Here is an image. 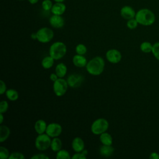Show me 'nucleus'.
<instances>
[{
    "mask_svg": "<svg viewBox=\"0 0 159 159\" xmlns=\"http://www.w3.org/2000/svg\"><path fill=\"white\" fill-rule=\"evenodd\" d=\"M135 19L139 24L143 26H150L154 24L156 17L154 12L148 8H142L136 12Z\"/></svg>",
    "mask_w": 159,
    "mask_h": 159,
    "instance_id": "f257e3e1",
    "label": "nucleus"
},
{
    "mask_svg": "<svg viewBox=\"0 0 159 159\" xmlns=\"http://www.w3.org/2000/svg\"><path fill=\"white\" fill-rule=\"evenodd\" d=\"M105 62L101 57H95L88 61L86 70L88 73L93 76L100 75L104 71Z\"/></svg>",
    "mask_w": 159,
    "mask_h": 159,
    "instance_id": "f03ea898",
    "label": "nucleus"
},
{
    "mask_svg": "<svg viewBox=\"0 0 159 159\" xmlns=\"http://www.w3.org/2000/svg\"><path fill=\"white\" fill-rule=\"evenodd\" d=\"M67 48L65 43L60 41L53 43L49 48V55L55 60L62 58L66 53Z\"/></svg>",
    "mask_w": 159,
    "mask_h": 159,
    "instance_id": "7ed1b4c3",
    "label": "nucleus"
},
{
    "mask_svg": "<svg viewBox=\"0 0 159 159\" xmlns=\"http://www.w3.org/2000/svg\"><path fill=\"white\" fill-rule=\"evenodd\" d=\"M109 124L105 118H98L96 119L91 125V132L96 135H99L101 134L106 132L109 128Z\"/></svg>",
    "mask_w": 159,
    "mask_h": 159,
    "instance_id": "20e7f679",
    "label": "nucleus"
},
{
    "mask_svg": "<svg viewBox=\"0 0 159 159\" xmlns=\"http://www.w3.org/2000/svg\"><path fill=\"white\" fill-rule=\"evenodd\" d=\"M52 139L46 133L38 134L35 140V146L38 150L45 151L50 147Z\"/></svg>",
    "mask_w": 159,
    "mask_h": 159,
    "instance_id": "39448f33",
    "label": "nucleus"
},
{
    "mask_svg": "<svg viewBox=\"0 0 159 159\" xmlns=\"http://www.w3.org/2000/svg\"><path fill=\"white\" fill-rule=\"evenodd\" d=\"M37 35V40L43 43H46L50 42L53 37H54V32L53 31L47 27H42L39 29L36 32Z\"/></svg>",
    "mask_w": 159,
    "mask_h": 159,
    "instance_id": "423d86ee",
    "label": "nucleus"
},
{
    "mask_svg": "<svg viewBox=\"0 0 159 159\" xmlns=\"http://www.w3.org/2000/svg\"><path fill=\"white\" fill-rule=\"evenodd\" d=\"M68 86L66 80H65L63 78H59L53 82V90L57 96L61 97L65 95Z\"/></svg>",
    "mask_w": 159,
    "mask_h": 159,
    "instance_id": "0eeeda50",
    "label": "nucleus"
},
{
    "mask_svg": "<svg viewBox=\"0 0 159 159\" xmlns=\"http://www.w3.org/2000/svg\"><path fill=\"white\" fill-rule=\"evenodd\" d=\"M62 132L61 125L57 122H52L47 125L45 133L51 138L57 137Z\"/></svg>",
    "mask_w": 159,
    "mask_h": 159,
    "instance_id": "6e6552de",
    "label": "nucleus"
},
{
    "mask_svg": "<svg viewBox=\"0 0 159 159\" xmlns=\"http://www.w3.org/2000/svg\"><path fill=\"white\" fill-rule=\"evenodd\" d=\"M84 80V78L83 75L78 73H73L68 76L66 81L70 87L76 88L82 84Z\"/></svg>",
    "mask_w": 159,
    "mask_h": 159,
    "instance_id": "1a4fd4ad",
    "label": "nucleus"
},
{
    "mask_svg": "<svg viewBox=\"0 0 159 159\" xmlns=\"http://www.w3.org/2000/svg\"><path fill=\"white\" fill-rule=\"evenodd\" d=\"M106 58L111 63H118L122 59V54L117 49H109L106 53Z\"/></svg>",
    "mask_w": 159,
    "mask_h": 159,
    "instance_id": "9d476101",
    "label": "nucleus"
},
{
    "mask_svg": "<svg viewBox=\"0 0 159 159\" xmlns=\"http://www.w3.org/2000/svg\"><path fill=\"white\" fill-rule=\"evenodd\" d=\"M120 14L123 19L129 20L135 18L136 12L132 7L130 6H124L120 9Z\"/></svg>",
    "mask_w": 159,
    "mask_h": 159,
    "instance_id": "9b49d317",
    "label": "nucleus"
},
{
    "mask_svg": "<svg viewBox=\"0 0 159 159\" xmlns=\"http://www.w3.org/2000/svg\"><path fill=\"white\" fill-rule=\"evenodd\" d=\"M49 23L55 29H60L65 25V20L61 16L53 14L49 19Z\"/></svg>",
    "mask_w": 159,
    "mask_h": 159,
    "instance_id": "f8f14e48",
    "label": "nucleus"
},
{
    "mask_svg": "<svg viewBox=\"0 0 159 159\" xmlns=\"http://www.w3.org/2000/svg\"><path fill=\"white\" fill-rule=\"evenodd\" d=\"M71 147L75 152H81L84 149V142L81 137H76L72 140Z\"/></svg>",
    "mask_w": 159,
    "mask_h": 159,
    "instance_id": "ddd939ff",
    "label": "nucleus"
},
{
    "mask_svg": "<svg viewBox=\"0 0 159 159\" xmlns=\"http://www.w3.org/2000/svg\"><path fill=\"white\" fill-rule=\"evenodd\" d=\"M72 62L75 66L78 68H83L86 67L88 61L84 55L76 54L73 57Z\"/></svg>",
    "mask_w": 159,
    "mask_h": 159,
    "instance_id": "4468645a",
    "label": "nucleus"
},
{
    "mask_svg": "<svg viewBox=\"0 0 159 159\" xmlns=\"http://www.w3.org/2000/svg\"><path fill=\"white\" fill-rule=\"evenodd\" d=\"M66 9V5L63 2H55L53 4L50 11L53 14L61 16L65 13Z\"/></svg>",
    "mask_w": 159,
    "mask_h": 159,
    "instance_id": "2eb2a0df",
    "label": "nucleus"
},
{
    "mask_svg": "<svg viewBox=\"0 0 159 159\" xmlns=\"http://www.w3.org/2000/svg\"><path fill=\"white\" fill-rule=\"evenodd\" d=\"M47 125L46 122L43 119L37 120L34 124V129L37 134H42L45 133Z\"/></svg>",
    "mask_w": 159,
    "mask_h": 159,
    "instance_id": "dca6fc26",
    "label": "nucleus"
},
{
    "mask_svg": "<svg viewBox=\"0 0 159 159\" xmlns=\"http://www.w3.org/2000/svg\"><path fill=\"white\" fill-rule=\"evenodd\" d=\"M114 152V148L112 145H102L99 148V153L104 157H109L112 155Z\"/></svg>",
    "mask_w": 159,
    "mask_h": 159,
    "instance_id": "f3484780",
    "label": "nucleus"
},
{
    "mask_svg": "<svg viewBox=\"0 0 159 159\" xmlns=\"http://www.w3.org/2000/svg\"><path fill=\"white\" fill-rule=\"evenodd\" d=\"M10 134V129L5 125H1L0 126V142H5L9 138Z\"/></svg>",
    "mask_w": 159,
    "mask_h": 159,
    "instance_id": "a211bd4d",
    "label": "nucleus"
},
{
    "mask_svg": "<svg viewBox=\"0 0 159 159\" xmlns=\"http://www.w3.org/2000/svg\"><path fill=\"white\" fill-rule=\"evenodd\" d=\"M55 73L59 78H63L67 73V67L63 63H60L55 66Z\"/></svg>",
    "mask_w": 159,
    "mask_h": 159,
    "instance_id": "6ab92c4d",
    "label": "nucleus"
},
{
    "mask_svg": "<svg viewBox=\"0 0 159 159\" xmlns=\"http://www.w3.org/2000/svg\"><path fill=\"white\" fill-rule=\"evenodd\" d=\"M99 140L102 145H112L113 140L111 135L106 132L99 135Z\"/></svg>",
    "mask_w": 159,
    "mask_h": 159,
    "instance_id": "aec40b11",
    "label": "nucleus"
},
{
    "mask_svg": "<svg viewBox=\"0 0 159 159\" xmlns=\"http://www.w3.org/2000/svg\"><path fill=\"white\" fill-rule=\"evenodd\" d=\"M62 148V142L61 140L57 137L52 138L51 145H50V148L53 152H57L60 150H61Z\"/></svg>",
    "mask_w": 159,
    "mask_h": 159,
    "instance_id": "412c9836",
    "label": "nucleus"
},
{
    "mask_svg": "<svg viewBox=\"0 0 159 159\" xmlns=\"http://www.w3.org/2000/svg\"><path fill=\"white\" fill-rule=\"evenodd\" d=\"M55 60L50 55L48 56H46L42 60V66L45 69H49L53 66Z\"/></svg>",
    "mask_w": 159,
    "mask_h": 159,
    "instance_id": "4be33fe9",
    "label": "nucleus"
},
{
    "mask_svg": "<svg viewBox=\"0 0 159 159\" xmlns=\"http://www.w3.org/2000/svg\"><path fill=\"white\" fill-rule=\"evenodd\" d=\"M5 94H6L7 98L11 101H15L17 100L19 98V93L14 89H7Z\"/></svg>",
    "mask_w": 159,
    "mask_h": 159,
    "instance_id": "5701e85b",
    "label": "nucleus"
},
{
    "mask_svg": "<svg viewBox=\"0 0 159 159\" xmlns=\"http://www.w3.org/2000/svg\"><path fill=\"white\" fill-rule=\"evenodd\" d=\"M153 48V44H152L149 42H143L140 45V50L145 53H148L152 52Z\"/></svg>",
    "mask_w": 159,
    "mask_h": 159,
    "instance_id": "b1692460",
    "label": "nucleus"
},
{
    "mask_svg": "<svg viewBox=\"0 0 159 159\" xmlns=\"http://www.w3.org/2000/svg\"><path fill=\"white\" fill-rule=\"evenodd\" d=\"M56 158L57 159H70V158H71L69 152L65 149H61L59 151H58L56 154Z\"/></svg>",
    "mask_w": 159,
    "mask_h": 159,
    "instance_id": "393cba45",
    "label": "nucleus"
},
{
    "mask_svg": "<svg viewBox=\"0 0 159 159\" xmlns=\"http://www.w3.org/2000/svg\"><path fill=\"white\" fill-rule=\"evenodd\" d=\"M75 52L76 54L84 55L87 52V48L84 44L79 43L75 47Z\"/></svg>",
    "mask_w": 159,
    "mask_h": 159,
    "instance_id": "a878e982",
    "label": "nucleus"
},
{
    "mask_svg": "<svg viewBox=\"0 0 159 159\" xmlns=\"http://www.w3.org/2000/svg\"><path fill=\"white\" fill-rule=\"evenodd\" d=\"M10 154L11 153H9L8 149L6 147L4 146L0 147V158L1 159H9Z\"/></svg>",
    "mask_w": 159,
    "mask_h": 159,
    "instance_id": "bb28decb",
    "label": "nucleus"
},
{
    "mask_svg": "<svg viewBox=\"0 0 159 159\" xmlns=\"http://www.w3.org/2000/svg\"><path fill=\"white\" fill-rule=\"evenodd\" d=\"M138 25H139V23L137 21V20L135 19V18H133V19L127 20V22L126 24L127 28H129V29H131V30L135 29V28H137Z\"/></svg>",
    "mask_w": 159,
    "mask_h": 159,
    "instance_id": "cd10ccee",
    "label": "nucleus"
},
{
    "mask_svg": "<svg viewBox=\"0 0 159 159\" xmlns=\"http://www.w3.org/2000/svg\"><path fill=\"white\" fill-rule=\"evenodd\" d=\"M53 3L50 0H43L42 2V7L45 11H51Z\"/></svg>",
    "mask_w": 159,
    "mask_h": 159,
    "instance_id": "c85d7f7f",
    "label": "nucleus"
},
{
    "mask_svg": "<svg viewBox=\"0 0 159 159\" xmlns=\"http://www.w3.org/2000/svg\"><path fill=\"white\" fill-rule=\"evenodd\" d=\"M152 53L154 57L158 61H159V42H156L154 44H153Z\"/></svg>",
    "mask_w": 159,
    "mask_h": 159,
    "instance_id": "c756f323",
    "label": "nucleus"
},
{
    "mask_svg": "<svg viewBox=\"0 0 159 159\" xmlns=\"http://www.w3.org/2000/svg\"><path fill=\"white\" fill-rule=\"evenodd\" d=\"M25 156L21 152H14L10 154L9 159H24Z\"/></svg>",
    "mask_w": 159,
    "mask_h": 159,
    "instance_id": "7c9ffc66",
    "label": "nucleus"
},
{
    "mask_svg": "<svg viewBox=\"0 0 159 159\" xmlns=\"http://www.w3.org/2000/svg\"><path fill=\"white\" fill-rule=\"evenodd\" d=\"M9 108V104L8 102L2 100L0 102V113H5Z\"/></svg>",
    "mask_w": 159,
    "mask_h": 159,
    "instance_id": "2f4dec72",
    "label": "nucleus"
},
{
    "mask_svg": "<svg viewBox=\"0 0 159 159\" xmlns=\"http://www.w3.org/2000/svg\"><path fill=\"white\" fill-rule=\"evenodd\" d=\"M87 156H86L82 152H76L71 157V159H86Z\"/></svg>",
    "mask_w": 159,
    "mask_h": 159,
    "instance_id": "473e14b6",
    "label": "nucleus"
},
{
    "mask_svg": "<svg viewBox=\"0 0 159 159\" xmlns=\"http://www.w3.org/2000/svg\"><path fill=\"white\" fill-rule=\"evenodd\" d=\"M49 157L45 153H37L31 157V159H48Z\"/></svg>",
    "mask_w": 159,
    "mask_h": 159,
    "instance_id": "72a5a7b5",
    "label": "nucleus"
},
{
    "mask_svg": "<svg viewBox=\"0 0 159 159\" xmlns=\"http://www.w3.org/2000/svg\"><path fill=\"white\" fill-rule=\"evenodd\" d=\"M7 91V87H6V83L1 80L0 81V94H4Z\"/></svg>",
    "mask_w": 159,
    "mask_h": 159,
    "instance_id": "f704fd0d",
    "label": "nucleus"
},
{
    "mask_svg": "<svg viewBox=\"0 0 159 159\" xmlns=\"http://www.w3.org/2000/svg\"><path fill=\"white\" fill-rule=\"evenodd\" d=\"M149 158L150 159H159V154L157 152H153L150 154Z\"/></svg>",
    "mask_w": 159,
    "mask_h": 159,
    "instance_id": "c9c22d12",
    "label": "nucleus"
},
{
    "mask_svg": "<svg viewBox=\"0 0 159 159\" xmlns=\"http://www.w3.org/2000/svg\"><path fill=\"white\" fill-rule=\"evenodd\" d=\"M58 78H59V77H58V75L55 73V72L51 73L50 75V79L53 82L57 80Z\"/></svg>",
    "mask_w": 159,
    "mask_h": 159,
    "instance_id": "e433bc0d",
    "label": "nucleus"
},
{
    "mask_svg": "<svg viewBox=\"0 0 159 159\" xmlns=\"http://www.w3.org/2000/svg\"><path fill=\"white\" fill-rule=\"evenodd\" d=\"M30 37L31 39H32L33 40H37V35H36V32H34V33H32L31 35H30Z\"/></svg>",
    "mask_w": 159,
    "mask_h": 159,
    "instance_id": "4c0bfd02",
    "label": "nucleus"
},
{
    "mask_svg": "<svg viewBox=\"0 0 159 159\" xmlns=\"http://www.w3.org/2000/svg\"><path fill=\"white\" fill-rule=\"evenodd\" d=\"M28 1L31 4H37L39 0H28Z\"/></svg>",
    "mask_w": 159,
    "mask_h": 159,
    "instance_id": "58836bf2",
    "label": "nucleus"
},
{
    "mask_svg": "<svg viewBox=\"0 0 159 159\" xmlns=\"http://www.w3.org/2000/svg\"><path fill=\"white\" fill-rule=\"evenodd\" d=\"M4 120V116H3V114L2 113H0V123L1 124H2Z\"/></svg>",
    "mask_w": 159,
    "mask_h": 159,
    "instance_id": "ea45409f",
    "label": "nucleus"
},
{
    "mask_svg": "<svg viewBox=\"0 0 159 159\" xmlns=\"http://www.w3.org/2000/svg\"><path fill=\"white\" fill-rule=\"evenodd\" d=\"M55 2H63L65 0H53Z\"/></svg>",
    "mask_w": 159,
    "mask_h": 159,
    "instance_id": "a19ab883",
    "label": "nucleus"
},
{
    "mask_svg": "<svg viewBox=\"0 0 159 159\" xmlns=\"http://www.w3.org/2000/svg\"><path fill=\"white\" fill-rule=\"evenodd\" d=\"M17 1H24V0H17Z\"/></svg>",
    "mask_w": 159,
    "mask_h": 159,
    "instance_id": "79ce46f5",
    "label": "nucleus"
}]
</instances>
